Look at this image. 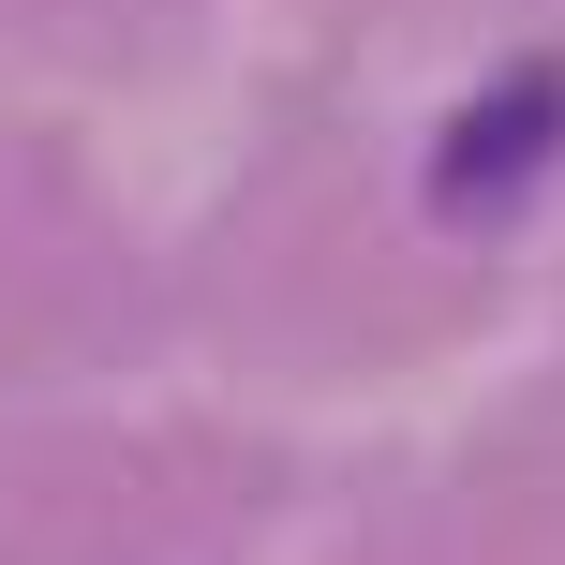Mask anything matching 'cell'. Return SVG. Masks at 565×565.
Segmentation results:
<instances>
[{"label": "cell", "mask_w": 565, "mask_h": 565, "mask_svg": "<svg viewBox=\"0 0 565 565\" xmlns=\"http://www.w3.org/2000/svg\"><path fill=\"white\" fill-rule=\"evenodd\" d=\"M551 149H565V75L521 60V75H491L477 105L447 119V149H431V209H447V224H507V209L551 179Z\"/></svg>", "instance_id": "obj_1"}]
</instances>
